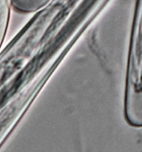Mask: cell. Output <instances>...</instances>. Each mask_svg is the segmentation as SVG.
Returning <instances> with one entry per match:
<instances>
[{
  "label": "cell",
  "instance_id": "1",
  "mask_svg": "<svg viewBox=\"0 0 142 152\" xmlns=\"http://www.w3.org/2000/svg\"><path fill=\"white\" fill-rule=\"evenodd\" d=\"M124 114L127 124L142 126V0H135L128 43Z\"/></svg>",
  "mask_w": 142,
  "mask_h": 152
},
{
  "label": "cell",
  "instance_id": "2",
  "mask_svg": "<svg viewBox=\"0 0 142 152\" xmlns=\"http://www.w3.org/2000/svg\"><path fill=\"white\" fill-rule=\"evenodd\" d=\"M35 102L29 95L0 85V150Z\"/></svg>",
  "mask_w": 142,
  "mask_h": 152
},
{
  "label": "cell",
  "instance_id": "3",
  "mask_svg": "<svg viewBox=\"0 0 142 152\" xmlns=\"http://www.w3.org/2000/svg\"><path fill=\"white\" fill-rule=\"evenodd\" d=\"M11 10L20 14H34L47 4L52 0H8Z\"/></svg>",
  "mask_w": 142,
  "mask_h": 152
},
{
  "label": "cell",
  "instance_id": "4",
  "mask_svg": "<svg viewBox=\"0 0 142 152\" xmlns=\"http://www.w3.org/2000/svg\"><path fill=\"white\" fill-rule=\"evenodd\" d=\"M11 11L12 10L9 5V1L0 0V50L4 45V42L8 31Z\"/></svg>",
  "mask_w": 142,
  "mask_h": 152
}]
</instances>
